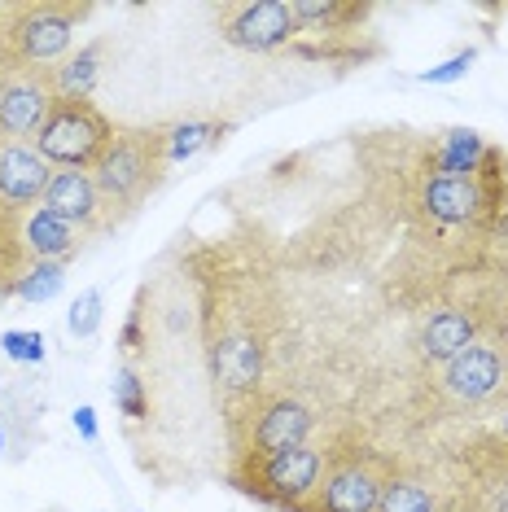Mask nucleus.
Returning a JSON list of instances; mask_svg holds the SVG:
<instances>
[{
	"label": "nucleus",
	"mask_w": 508,
	"mask_h": 512,
	"mask_svg": "<svg viewBox=\"0 0 508 512\" xmlns=\"http://www.w3.org/2000/svg\"><path fill=\"white\" fill-rule=\"evenodd\" d=\"M75 429H79L84 442H97L101 438L97 434V412H92V407H75Z\"/></svg>",
	"instance_id": "obj_27"
},
{
	"label": "nucleus",
	"mask_w": 508,
	"mask_h": 512,
	"mask_svg": "<svg viewBox=\"0 0 508 512\" xmlns=\"http://www.w3.org/2000/svg\"><path fill=\"white\" fill-rule=\"evenodd\" d=\"M110 394H114V407H119V412L127 416V421H145V416H149V394H145V381L136 377L132 368H123L119 377H114Z\"/></svg>",
	"instance_id": "obj_23"
},
{
	"label": "nucleus",
	"mask_w": 508,
	"mask_h": 512,
	"mask_svg": "<svg viewBox=\"0 0 508 512\" xmlns=\"http://www.w3.org/2000/svg\"><path fill=\"white\" fill-rule=\"evenodd\" d=\"M9 71H14V66H9L5 57H0V92H5V79H9Z\"/></svg>",
	"instance_id": "obj_30"
},
{
	"label": "nucleus",
	"mask_w": 508,
	"mask_h": 512,
	"mask_svg": "<svg viewBox=\"0 0 508 512\" xmlns=\"http://www.w3.org/2000/svg\"><path fill=\"white\" fill-rule=\"evenodd\" d=\"M215 377L224 381L228 390H254L259 386V364L263 351L250 333H233V337H219L215 342Z\"/></svg>",
	"instance_id": "obj_16"
},
{
	"label": "nucleus",
	"mask_w": 508,
	"mask_h": 512,
	"mask_svg": "<svg viewBox=\"0 0 508 512\" xmlns=\"http://www.w3.org/2000/svg\"><path fill=\"white\" fill-rule=\"evenodd\" d=\"M14 219H18V215H9L5 206H0V294H9V289H14V281H18V272L27 267V259H22V250H18Z\"/></svg>",
	"instance_id": "obj_22"
},
{
	"label": "nucleus",
	"mask_w": 508,
	"mask_h": 512,
	"mask_svg": "<svg viewBox=\"0 0 508 512\" xmlns=\"http://www.w3.org/2000/svg\"><path fill=\"white\" fill-rule=\"evenodd\" d=\"M491 228L500 232V237H508V197H504V202L491 211Z\"/></svg>",
	"instance_id": "obj_29"
},
{
	"label": "nucleus",
	"mask_w": 508,
	"mask_h": 512,
	"mask_svg": "<svg viewBox=\"0 0 508 512\" xmlns=\"http://www.w3.org/2000/svg\"><path fill=\"white\" fill-rule=\"evenodd\" d=\"M44 206H49L53 215H62L66 224H75L84 237L106 232L114 224L106 197H101L97 180H92V171H53L49 193H44Z\"/></svg>",
	"instance_id": "obj_11"
},
{
	"label": "nucleus",
	"mask_w": 508,
	"mask_h": 512,
	"mask_svg": "<svg viewBox=\"0 0 508 512\" xmlns=\"http://www.w3.org/2000/svg\"><path fill=\"white\" fill-rule=\"evenodd\" d=\"M0 351H5L14 364H44V333L36 329H9L0 337Z\"/></svg>",
	"instance_id": "obj_24"
},
{
	"label": "nucleus",
	"mask_w": 508,
	"mask_h": 512,
	"mask_svg": "<svg viewBox=\"0 0 508 512\" xmlns=\"http://www.w3.org/2000/svg\"><path fill=\"white\" fill-rule=\"evenodd\" d=\"M325 464H329V451L303 442V447L276 451V456H263V460H233V486L246 491L250 499H259V504L298 512L316 495Z\"/></svg>",
	"instance_id": "obj_3"
},
{
	"label": "nucleus",
	"mask_w": 508,
	"mask_h": 512,
	"mask_svg": "<svg viewBox=\"0 0 508 512\" xmlns=\"http://www.w3.org/2000/svg\"><path fill=\"white\" fill-rule=\"evenodd\" d=\"M14 232H18V250L27 263H71L79 250H84V232L75 224H66L62 215H53L49 206H31L14 219Z\"/></svg>",
	"instance_id": "obj_10"
},
{
	"label": "nucleus",
	"mask_w": 508,
	"mask_h": 512,
	"mask_svg": "<svg viewBox=\"0 0 508 512\" xmlns=\"http://www.w3.org/2000/svg\"><path fill=\"white\" fill-rule=\"evenodd\" d=\"M316 429V416H311L307 403L290 399V394H272V399H259L250 416H241L233 425L237 434V460H263L276 456V451L303 447Z\"/></svg>",
	"instance_id": "obj_6"
},
{
	"label": "nucleus",
	"mask_w": 508,
	"mask_h": 512,
	"mask_svg": "<svg viewBox=\"0 0 508 512\" xmlns=\"http://www.w3.org/2000/svg\"><path fill=\"white\" fill-rule=\"evenodd\" d=\"M163 136H167V127H127V132H114L110 149L92 167V180H97L101 197H106L110 219L132 215L163 184L171 167Z\"/></svg>",
	"instance_id": "obj_1"
},
{
	"label": "nucleus",
	"mask_w": 508,
	"mask_h": 512,
	"mask_svg": "<svg viewBox=\"0 0 508 512\" xmlns=\"http://www.w3.org/2000/svg\"><path fill=\"white\" fill-rule=\"evenodd\" d=\"M473 342H478V320L460 307H443L421 324L417 351H421V359H430V364H452V359Z\"/></svg>",
	"instance_id": "obj_14"
},
{
	"label": "nucleus",
	"mask_w": 508,
	"mask_h": 512,
	"mask_svg": "<svg viewBox=\"0 0 508 512\" xmlns=\"http://www.w3.org/2000/svg\"><path fill=\"white\" fill-rule=\"evenodd\" d=\"M487 141H482L473 127H452V132L443 136V141L434 145L430 154V171L434 176H456V180H473L482 167V158H487Z\"/></svg>",
	"instance_id": "obj_17"
},
{
	"label": "nucleus",
	"mask_w": 508,
	"mask_h": 512,
	"mask_svg": "<svg viewBox=\"0 0 508 512\" xmlns=\"http://www.w3.org/2000/svg\"><path fill=\"white\" fill-rule=\"evenodd\" d=\"M62 285H66V263H27L9 294L22 302H49L62 294Z\"/></svg>",
	"instance_id": "obj_21"
},
{
	"label": "nucleus",
	"mask_w": 508,
	"mask_h": 512,
	"mask_svg": "<svg viewBox=\"0 0 508 512\" xmlns=\"http://www.w3.org/2000/svg\"><path fill=\"white\" fill-rule=\"evenodd\" d=\"M508 386V351L500 342H473L443 364V390L456 403H487Z\"/></svg>",
	"instance_id": "obj_9"
},
{
	"label": "nucleus",
	"mask_w": 508,
	"mask_h": 512,
	"mask_svg": "<svg viewBox=\"0 0 508 512\" xmlns=\"http://www.w3.org/2000/svg\"><path fill=\"white\" fill-rule=\"evenodd\" d=\"M57 106L49 71H9L0 92V145H36L44 119Z\"/></svg>",
	"instance_id": "obj_7"
},
{
	"label": "nucleus",
	"mask_w": 508,
	"mask_h": 512,
	"mask_svg": "<svg viewBox=\"0 0 508 512\" xmlns=\"http://www.w3.org/2000/svg\"><path fill=\"white\" fill-rule=\"evenodd\" d=\"M224 132H228V123H202V119H193V123H171L167 127V162L176 167V162H189V158H198L202 149H211L224 141Z\"/></svg>",
	"instance_id": "obj_20"
},
{
	"label": "nucleus",
	"mask_w": 508,
	"mask_h": 512,
	"mask_svg": "<svg viewBox=\"0 0 508 512\" xmlns=\"http://www.w3.org/2000/svg\"><path fill=\"white\" fill-rule=\"evenodd\" d=\"M92 18V5H75V0H31V5H14L5 31V57L14 71H53L57 62L71 57L75 27Z\"/></svg>",
	"instance_id": "obj_2"
},
{
	"label": "nucleus",
	"mask_w": 508,
	"mask_h": 512,
	"mask_svg": "<svg viewBox=\"0 0 508 512\" xmlns=\"http://www.w3.org/2000/svg\"><path fill=\"white\" fill-rule=\"evenodd\" d=\"M504 442H508V403H504Z\"/></svg>",
	"instance_id": "obj_31"
},
{
	"label": "nucleus",
	"mask_w": 508,
	"mask_h": 512,
	"mask_svg": "<svg viewBox=\"0 0 508 512\" xmlns=\"http://www.w3.org/2000/svg\"><path fill=\"white\" fill-rule=\"evenodd\" d=\"M114 141V123L92 101H57L44 119L36 149L53 171H92Z\"/></svg>",
	"instance_id": "obj_4"
},
{
	"label": "nucleus",
	"mask_w": 508,
	"mask_h": 512,
	"mask_svg": "<svg viewBox=\"0 0 508 512\" xmlns=\"http://www.w3.org/2000/svg\"><path fill=\"white\" fill-rule=\"evenodd\" d=\"M219 31L228 44L250 53H272L294 44L298 27L290 14V0H241V5L219 9Z\"/></svg>",
	"instance_id": "obj_8"
},
{
	"label": "nucleus",
	"mask_w": 508,
	"mask_h": 512,
	"mask_svg": "<svg viewBox=\"0 0 508 512\" xmlns=\"http://www.w3.org/2000/svg\"><path fill=\"white\" fill-rule=\"evenodd\" d=\"M377 512H443V504H438V491L425 482V477L390 469Z\"/></svg>",
	"instance_id": "obj_19"
},
{
	"label": "nucleus",
	"mask_w": 508,
	"mask_h": 512,
	"mask_svg": "<svg viewBox=\"0 0 508 512\" xmlns=\"http://www.w3.org/2000/svg\"><path fill=\"white\" fill-rule=\"evenodd\" d=\"M390 469L368 451H329L316 495L298 512H377Z\"/></svg>",
	"instance_id": "obj_5"
},
{
	"label": "nucleus",
	"mask_w": 508,
	"mask_h": 512,
	"mask_svg": "<svg viewBox=\"0 0 508 512\" xmlns=\"http://www.w3.org/2000/svg\"><path fill=\"white\" fill-rule=\"evenodd\" d=\"M298 36H346L355 22H364L373 9L346 5V0H290Z\"/></svg>",
	"instance_id": "obj_15"
},
{
	"label": "nucleus",
	"mask_w": 508,
	"mask_h": 512,
	"mask_svg": "<svg viewBox=\"0 0 508 512\" xmlns=\"http://www.w3.org/2000/svg\"><path fill=\"white\" fill-rule=\"evenodd\" d=\"M473 62H478V49H465V53L447 57V62L430 66V71H421V75H417V84H456V79H465V75H469V66H473Z\"/></svg>",
	"instance_id": "obj_26"
},
{
	"label": "nucleus",
	"mask_w": 508,
	"mask_h": 512,
	"mask_svg": "<svg viewBox=\"0 0 508 512\" xmlns=\"http://www.w3.org/2000/svg\"><path fill=\"white\" fill-rule=\"evenodd\" d=\"M75 337H92L101 329V289H84L75 302H71V316H66Z\"/></svg>",
	"instance_id": "obj_25"
},
{
	"label": "nucleus",
	"mask_w": 508,
	"mask_h": 512,
	"mask_svg": "<svg viewBox=\"0 0 508 512\" xmlns=\"http://www.w3.org/2000/svg\"><path fill=\"white\" fill-rule=\"evenodd\" d=\"M425 215L438 224H482L491 215V197L482 193L478 180H456V176H430L421 189Z\"/></svg>",
	"instance_id": "obj_13"
},
{
	"label": "nucleus",
	"mask_w": 508,
	"mask_h": 512,
	"mask_svg": "<svg viewBox=\"0 0 508 512\" xmlns=\"http://www.w3.org/2000/svg\"><path fill=\"white\" fill-rule=\"evenodd\" d=\"M136 342H141V311H132V320H127V329H123V351H136Z\"/></svg>",
	"instance_id": "obj_28"
},
{
	"label": "nucleus",
	"mask_w": 508,
	"mask_h": 512,
	"mask_svg": "<svg viewBox=\"0 0 508 512\" xmlns=\"http://www.w3.org/2000/svg\"><path fill=\"white\" fill-rule=\"evenodd\" d=\"M0 451H5V434H0Z\"/></svg>",
	"instance_id": "obj_32"
},
{
	"label": "nucleus",
	"mask_w": 508,
	"mask_h": 512,
	"mask_svg": "<svg viewBox=\"0 0 508 512\" xmlns=\"http://www.w3.org/2000/svg\"><path fill=\"white\" fill-rule=\"evenodd\" d=\"M53 180V167L36 145H0V206L9 215H22L44 202Z\"/></svg>",
	"instance_id": "obj_12"
},
{
	"label": "nucleus",
	"mask_w": 508,
	"mask_h": 512,
	"mask_svg": "<svg viewBox=\"0 0 508 512\" xmlns=\"http://www.w3.org/2000/svg\"><path fill=\"white\" fill-rule=\"evenodd\" d=\"M101 62H106V40L84 44V49L71 53L66 62H57L49 71L57 101H88L92 88H97V79H101Z\"/></svg>",
	"instance_id": "obj_18"
}]
</instances>
